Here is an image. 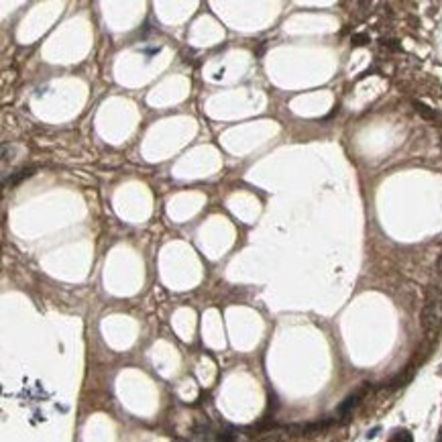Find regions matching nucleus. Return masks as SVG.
Wrapping results in <instances>:
<instances>
[{"instance_id":"nucleus-2","label":"nucleus","mask_w":442,"mask_h":442,"mask_svg":"<svg viewBox=\"0 0 442 442\" xmlns=\"http://www.w3.org/2000/svg\"><path fill=\"white\" fill-rule=\"evenodd\" d=\"M363 393H365V389H361V391H355V393H351L345 401H341V405H338V410H336V414L341 416V418H347V416H351V412L359 405V401L363 399Z\"/></svg>"},{"instance_id":"nucleus-7","label":"nucleus","mask_w":442,"mask_h":442,"mask_svg":"<svg viewBox=\"0 0 442 442\" xmlns=\"http://www.w3.org/2000/svg\"><path fill=\"white\" fill-rule=\"evenodd\" d=\"M261 442H285V436H283V434H277V432H273V434L265 436Z\"/></svg>"},{"instance_id":"nucleus-6","label":"nucleus","mask_w":442,"mask_h":442,"mask_svg":"<svg viewBox=\"0 0 442 442\" xmlns=\"http://www.w3.org/2000/svg\"><path fill=\"white\" fill-rule=\"evenodd\" d=\"M33 174V169H21L19 172V176H15V178H11V186H17L21 180H25V178H29Z\"/></svg>"},{"instance_id":"nucleus-8","label":"nucleus","mask_w":442,"mask_h":442,"mask_svg":"<svg viewBox=\"0 0 442 442\" xmlns=\"http://www.w3.org/2000/svg\"><path fill=\"white\" fill-rule=\"evenodd\" d=\"M367 41H369L367 35H355V37H353V43H355V45H365Z\"/></svg>"},{"instance_id":"nucleus-5","label":"nucleus","mask_w":442,"mask_h":442,"mask_svg":"<svg viewBox=\"0 0 442 442\" xmlns=\"http://www.w3.org/2000/svg\"><path fill=\"white\" fill-rule=\"evenodd\" d=\"M216 440H218V442H239V434H236V430H232V428H224V430L218 432Z\"/></svg>"},{"instance_id":"nucleus-4","label":"nucleus","mask_w":442,"mask_h":442,"mask_svg":"<svg viewBox=\"0 0 442 442\" xmlns=\"http://www.w3.org/2000/svg\"><path fill=\"white\" fill-rule=\"evenodd\" d=\"M387 442H414V436H412V432L410 430H405V428H399V430H395L391 436H389V440Z\"/></svg>"},{"instance_id":"nucleus-10","label":"nucleus","mask_w":442,"mask_h":442,"mask_svg":"<svg viewBox=\"0 0 442 442\" xmlns=\"http://www.w3.org/2000/svg\"><path fill=\"white\" fill-rule=\"evenodd\" d=\"M438 442H442V428L438 430Z\"/></svg>"},{"instance_id":"nucleus-9","label":"nucleus","mask_w":442,"mask_h":442,"mask_svg":"<svg viewBox=\"0 0 442 442\" xmlns=\"http://www.w3.org/2000/svg\"><path fill=\"white\" fill-rule=\"evenodd\" d=\"M436 269L442 273V255H440V259H438V263H436Z\"/></svg>"},{"instance_id":"nucleus-3","label":"nucleus","mask_w":442,"mask_h":442,"mask_svg":"<svg viewBox=\"0 0 442 442\" xmlns=\"http://www.w3.org/2000/svg\"><path fill=\"white\" fill-rule=\"evenodd\" d=\"M414 106H416V110H418V112H420L424 118H428V120H440V118H442V116H440L436 110H432V108H430V106H426L424 102H418V100H416V102H414Z\"/></svg>"},{"instance_id":"nucleus-1","label":"nucleus","mask_w":442,"mask_h":442,"mask_svg":"<svg viewBox=\"0 0 442 442\" xmlns=\"http://www.w3.org/2000/svg\"><path fill=\"white\" fill-rule=\"evenodd\" d=\"M442 326V289L430 285L426 291V304L422 308V328L426 334H436Z\"/></svg>"}]
</instances>
